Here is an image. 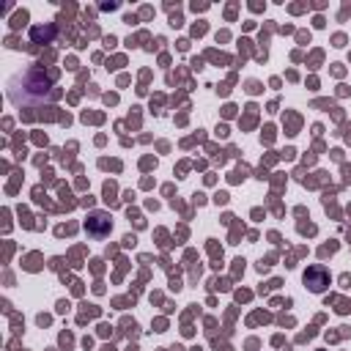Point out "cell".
<instances>
[{
	"mask_svg": "<svg viewBox=\"0 0 351 351\" xmlns=\"http://www.w3.org/2000/svg\"><path fill=\"white\" fill-rule=\"evenodd\" d=\"M304 282L310 285V291L321 293V291L329 285V274H326V269H324V266H310V269L304 271Z\"/></svg>",
	"mask_w": 351,
	"mask_h": 351,
	"instance_id": "2",
	"label": "cell"
},
{
	"mask_svg": "<svg viewBox=\"0 0 351 351\" xmlns=\"http://www.w3.org/2000/svg\"><path fill=\"white\" fill-rule=\"evenodd\" d=\"M110 228H112V222H110V217H107V214H101V211L90 214V217H88V222H85V230H88L93 239L107 236V233H110Z\"/></svg>",
	"mask_w": 351,
	"mask_h": 351,
	"instance_id": "1",
	"label": "cell"
},
{
	"mask_svg": "<svg viewBox=\"0 0 351 351\" xmlns=\"http://www.w3.org/2000/svg\"><path fill=\"white\" fill-rule=\"evenodd\" d=\"M52 33H55V30H52V25H47V27H33V30H30V36H33V41H36V44L49 41V38H52Z\"/></svg>",
	"mask_w": 351,
	"mask_h": 351,
	"instance_id": "3",
	"label": "cell"
}]
</instances>
